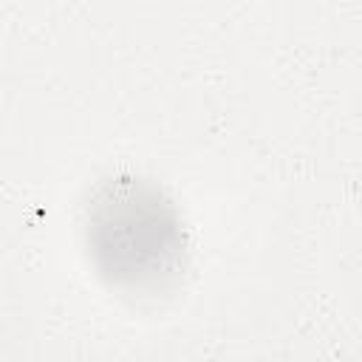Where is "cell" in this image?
I'll use <instances>...</instances> for the list:
<instances>
[{
    "label": "cell",
    "mask_w": 362,
    "mask_h": 362,
    "mask_svg": "<svg viewBox=\"0 0 362 362\" xmlns=\"http://www.w3.org/2000/svg\"><path fill=\"white\" fill-rule=\"evenodd\" d=\"M85 243L116 288L156 294L187 269V232L173 201L144 178H105L85 206Z\"/></svg>",
    "instance_id": "1"
}]
</instances>
